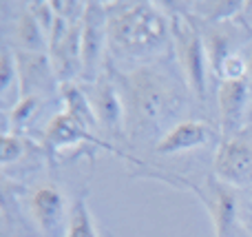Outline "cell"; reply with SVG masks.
<instances>
[{"instance_id": "ba28073f", "label": "cell", "mask_w": 252, "mask_h": 237, "mask_svg": "<svg viewBox=\"0 0 252 237\" xmlns=\"http://www.w3.org/2000/svg\"><path fill=\"white\" fill-rule=\"evenodd\" d=\"M89 100H91L93 113H95V120L100 127L109 129L111 133H120L126 127L124 100H122V93H120V87L115 84L113 78L100 75L93 82Z\"/></svg>"}, {"instance_id": "6da1fadb", "label": "cell", "mask_w": 252, "mask_h": 237, "mask_svg": "<svg viewBox=\"0 0 252 237\" xmlns=\"http://www.w3.org/2000/svg\"><path fill=\"white\" fill-rule=\"evenodd\" d=\"M124 96L126 131L130 137H151L179 109V93L161 71L139 67L130 73H115Z\"/></svg>"}, {"instance_id": "2e32d148", "label": "cell", "mask_w": 252, "mask_h": 237, "mask_svg": "<svg viewBox=\"0 0 252 237\" xmlns=\"http://www.w3.org/2000/svg\"><path fill=\"white\" fill-rule=\"evenodd\" d=\"M64 237H97L95 224H93V215H91V211H89L84 198H78L73 202Z\"/></svg>"}, {"instance_id": "5bb4252c", "label": "cell", "mask_w": 252, "mask_h": 237, "mask_svg": "<svg viewBox=\"0 0 252 237\" xmlns=\"http://www.w3.org/2000/svg\"><path fill=\"white\" fill-rule=\"evenodd\" d=\"M47 31L44 27L38 22V18L33 16L29 7L22 11V16L18 18L16 25V44L20 49L18 51H27V53H42L44 44H47Z\"/></svg>"}, {"instance_id": "7a4b0ae2", "label": "cell", "mask_w": 252, "mask_h": 237, "mask_svg": "<svg viewBox=\"0 0 252 237\" xmlns=\"http://www.w3.org/2000/svg\"><path fill=\"white\" fill-rule=\"evenodd\" d=\"M173 35V25L151 2L126 4L109 18V49L122 58L161 51Z\"/></svg>"}, {"instance_id": "4fadbf2b", "label": "cell", "mask_w": 252, "mask_h": 237, "mask_svg": "<svg viewBox=\"0 0 252 237\" xmlns=\"http://www.w3.org/2000/svg\"><path fill=\"white\" fill-rule=\"evenodd\" d=\"M58 91L62 96V102H64V113L71 115L73 120H78L82 127L87 129H95L97 127V120H95V113H93V106H91V100L87 98V93L73 82H60L58 84Z\"/></svg>"}, {"instance_id": "7c38bea8", "label": "cell", "mask_w": 252, "mask_h": 237, "mask_svg": "<svg viewBox=\"0 0 252 237\" xmlns=\"http://www.w3.org/2000/svg\"><path fill=\"white\" fill-rule=\"evenodd\" d=\"M29 211L44 233H56L64 222V195L56 186H38L29 195Z\"/></svg>"}, {"instance_id": "52a82bcc", "label": "cell", "mask_w": 252, "mask_h": 237, "mask_svg": "<svg viewBox=\"0 0 252 237\" xmlns=\"http://www.w3.org/2000/svg\"><path fill=\"white\" fill-rule=\"evenodd\" d=\"M109 44V16L104 4L89 2L82 11V73L89 80H97L102 53Z\"/></svg>"}, {"instance_id": "277c9868", "label": "cell", "mask_w": 252, "mask_h": 237, "mask_svg": "<svg viewBox=\"0 0 252 237\" xmlns=\"http://www.w3.org/2000/svg\"><path fill=\"white\" fill-rule=\"evenodd\" d=\"M190 191L197 193L206 206L215 226V237H232L237 224V193L232 186L223 184L215 175L206 177V191L190 184Z\"/></svg>"}, {"instance_id": "d6986e66", "label": "cell", "mask_w": 252, "mask_h": 237, "mask_svg": "<svg viewBox=\"0 0 252 237\" xmlns=\"http://www.w3.org/2000/svg\"><path fill=\"white\" fill-rule=\"evenodd\" d=\"M248 73H250V60H246V56L241 51H235L232 56H228L226 60L219 65V69L215 71L219 80H248Z\"/></svg>"}, {"instance_id": "ffe728a7", "label": "cell", "mask_w": 252, "mask_h": 237, "mask_svg": "<svg viewBox=\"0 0 252 237\" xmlns=\"http://www.w3.org/2000/svg\"><path fill=\"white\" fill-rule=\"evenodd\" d=\"M27 144L22 137L13 135V133H2V142H0V162L2 167H11L13 162L25 155Z\"/></svg>"}, {"instance_id": "e0dca14e", "label": "cell", "mask_w": 252, "mask_h": 237, "mask_svg": "<svg viewBox=\"0 0 252 237\" xmlns=\"http://www.w3.org/2000/svg\"><path fill=\"white\" fill-rule=\"evenodd\" d=\"M16 87L20 91V75H18V60L16 53L4 44L0 53V93H2V104H9V91Z\"/></svg>"}, {"instance_id": "8fae6325", "label": "cell", "mask_w": 252, "mask_h": 237, "mask_svg": "<svg viewBox=\"0 0 252 237\" xmlns=\"http://www.w3.org/2000/svg\"><path fill=\"white\" fill-rule=\"evenodd\" d=\"M18 75H20V96H44L53 89L56 69L44 53L16 51Z\"/></svg>"}, {"instance_id": "5b68a950", "label": "cell", "mask_w": 252, "mask_h": 237, "mask_svg": "<svg viewBox=\"0 0 252 237\" xmlns=\"http://www.w3.org/2000/svg\"><path fill=\"white\" fill-rule=\"evenodd\" d=\"M215 177L232 189L252 184V144L241 137H223L215 151Z\"/></svg>"}, {"instance_id": "ac0fdd59", "label": "cell", "mask_w": 252, "mask_h": 237, "mask_svg": "<svg viewBox=\"0 0 252 237\" xmlns=\"http://www.w3.org/2000/svg\"><path fill=\"white\" fill-rule=\"evenodd\" d=\"M241 7H244V2H239V0H232V2L230 0H221V2H197L195 11L201 13L208 22L217 25V22L228 20L237 11H241Z\"/></svg>"}, {"instance_id": "3957f363", "label": "cell", "mask_w": 252, "mask_h": 237, "mask_svg": "<svg viewBox=\"0 0 252 237\" xmlns=\"http://www.w3.org/2000/svg\"><path fill=\"white\" fill-rule=\"evenodd\" d=\"M173 38L177 44V56L182 62L186 82L190 87L192 96L204 102L208 96V51H206L204 35L195 29L188 20L173 22Z\"/></svg>"}, {"instance_id": "9a60e30c", "label": "cell", "mask_w": 252, "mask_h": 237, "mask_svg": "<svg viewBox=\"0 0 252 237\" xmlns=\"http://www.w3.org/2000/svg\"><path fill=\"white\" fill-rule=\"evenodd\" d=\"M204 42H206V51H208V60H210V67H213V73L219 69V65H221L228 56L239 51L235 44V35L226 29H219V27L208 31Z\"/></svg>"}, {"instance_id": "9c48e42d", "label": "cell", "mask_w": 252, "mask_h": 237, "mask_svg": "<svg viewBox=\"0 0 252 237\" xmlns=\"http://www.w3.org/2000/svg\"><path fill=\"white\" fill-rule=\"evenodd\" d=\"M210 140H213L210 124L199 122V120H184V122L173 124L164 133V137L155 144V151L159 155H177L210 144Z\"/></svg>"}, {"instance_id": "8992f818", "label": "cell", "mask_w": 252, "mask_h": 237, "mask_svg": "<svg viewBox=\"0 0 252 237\" xmlns=\"http://www.w3.org/2000/svg\"><path fill=\"white\" fill-rule=\"evenodd\" d=\"M42 142H44V149H47L49 153H58V151H64V149H71V146L82 144V142H89V144H93V146H102V149L113 151L115 155L128 160V162L139 164V160H135L133 155L122 153V151L113 149L109 142L95 137L91 129L82 127L78 120H73L71 115H66L64 111H62V113H58V115H53V118L49 120V124L44 127Z\"/></svg>"}, {"instance_id": "30bf717a", "label": "cell", "mask_w": 252, "mask_h": 237, "mask_svg": "<svg viewBox=\"0 0 252 237\" xmlns=\"http://www.w3.org/2000/svg\"><path fill=\"white\" fill-rule=\"evenodd\" d=\"M250 82L248 80H221L217 89V102H219V122L226 137H232L244 122V111L248 104L250 96Z\"/></svg>"}, {"instance_id": "44dd1931", "label": "cell", "mask_w": 252, "mask_h": 237, "mask_svg": "<svg viewBox=\"0 0 252 237\" xmlns=\"http://www.w3.org/2000/svg\"><path fill=\"white\" fill-rule=\"evenodd\" d=\"M250 87H252V53H250Z\"/></svg>"}, {"instance_id": "7402d4cb", "label": "cell", "mask_w": 252, "mask_h": 237, "mask_svg": "<svg viewBox=\"0 0 252 237\" xmlns=\"http://www.w3.org/2000/svg\"><path fill=\"white\" fill-rule=\"evenodd\" d=\"M250 135H252V129H250Z\"/></svg>"}]
</instances>
